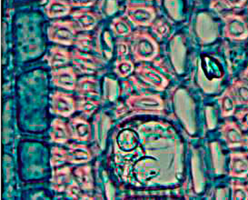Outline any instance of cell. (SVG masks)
<instances>
[{
	"instance_id": "12",
	"label": "cell",
	"mask_w": 248,
	"mask_h": 200,
	"mask_svg": "<svg viewBox=\"0 0 248 200\" xmlns=\"http://www.w3.org/2000/svg\"><path fill=\"white\" fill-rule=\"evenodd\" d=\"M228 175L231 178H248V154L247 152H232L230 154Z\"/></svg>"
},
{
	"instance_id": "13",
	"label": "cell",
	"mask_w": 248,
	"mask_h": 200,
	"mask_svg": "<svg viewBox=\"0 0 248 200\" xmlns=\"http://www.w3.org/2000/svg\"><path fill=\"white\" fill-rule=\"evenodd\" d=\"M72 8L70 0H48L45 13L49 18H59L72 14Z\"/></svg>"
},
{
	"instance_id": "36",
	"label": "cell",
	"mask_w": 248,
	"mask_h": 200,
	"mask_svg": "<svg viewBox=\"0 0 248 200\" xmlns=\"http://www.w3.org/2000/svg\"><path fill=\"white\" fill-rule=\"evenodd\" d=\"M245 148H247V153L248 154V135L246 136V147Z\"/></svg>"
},
{
	"instance_id": "16",
	"label": "cell",
	"mask_w": 248,
	"mask_h": 200,
	"mask_svg": "<svg viewBox=\"0 0 248 200\" xmlns=\"http://www.w3.org/2000/svg\"><path fill=\"white\" fill-rule=\"evenodd\" d=\"M46 59L52 68H58L72 61V52L68 51L65 47L56 46L50 48Z\"/></svg>"
},
{
	"instance_id": "20",
	"label": "cell",
	"mask_w": 248,
	"mask_h": 200,
	"mask_svg": "<svg viewBox=\"0 0 248 200\" xmlns=\"http://www.w3.org/2000/svg\"><path fill=\"white\" fill-rule=\"evenodd\" d=\"M52 140L56 143L64 144L72 138L69 125L61 119H55L52 122Z\"/></svg>"
},
{
	"instance_id": "33",
	"label": "cell",
	"mask_w": 248,
	"mask_h": 200,
	"mask_svg": "<svg viewBox=\"0 0 248 200\" xmlns=\"http://www.w3.org/2000/svg\"><path fill=\"white\" fill-rule=\"evenodd\" d=\"M234 117L238 121L243 129L248 130V108L241 109L234 114Z\"/></svg>"
},
{
	"instance_id": "18",
	"label": "cell",
	"mask_w": 248,
	"mask_h": 200,
	"mask_svg": "<svg viewBox=\"0 0 248 200\" xmlns=\"http://www.w3.org/2000/svg\"><path fill=\"white\" fill-rule=\"evenodd\" d=\"M80 97L94 98L99 96L98 81L92 77H85L77 83L76 89Z\"/></svg>"
},
{
	"instance_id": "35",
	"label": "cell",
	"mask_w": 248,
	"mask_h": 200,
	"mask_svg": "<svg viewBox=\"0 0 248 200\" xmlns=\"http://www.w3.org/2000/svg\"><path fill=\"white\" fill-rule=\"evenodd\" d=\"M239 77L241 79H243V80H245L247 83H248V66L245 68L244 71H242Z\"/></svg>"
},
{
	"instance_id": "10",
	"label": "cell",
	"mask_w": 248,
	"mask_h": 200,
	"mask_svg": "<svg viewBox=\"0 0 248 200\" xmlns=\"http://www.w3.org/2000/svg\"><path fill=\"white\" fill-rule=\"evenodd\" d=\"M72 20L77 24L80 31L88 32L95 30L101 20V16L89 8H80L71 14Z\"/></svg>"
},
{
	"instance_id": "2",
	"label": "cell",
	"mask_w": 248,
	"mask_h": 200,
	"mask_svg": "<svg viewBox=\"0 0 248 200\" xmlns=\"http://www.w3.org/2000/svg\"><path fill=\"white\" fill-rule=\"evenodd\" d=\"M80 30L73 20H56L47 29L48 39L61 46H73Z\"/></svg>"
},
{
	"instance_id": "5",
	"label": "cell",
	"mask_w": 248,
	"mask_h": 200,
	"mask_svg": "<svg viewBox=\"0 0 248 200\" xmlns=\"http://www.w3.org/2000/svg\"><path fill=\"white\" fill-rule=\"evenodd\" d=\"M128 108L139 113H156L164 110V101L160 96L149 94H141L139 96H130L126 100Z\"/></svg>"
},
{
	"instance_id": "25",
	"label": "cell",
	"mask_w": 248,
	"mask_h": 200,
	"mask_svg": "<svg viewBox=\"0 0 248 200\" xmlns=\"http://www.w3.org/2000/svg\"><path fill=\"white\" fill-rule=\"evenodd\" d=\"M248 0H212L210 8L216 11H221L223 9H236L243 8Z\"/></svg>"
},
{
	"instance_id": "4",
	"label": "cell",
	"mask_w": 248,
	"mask_h": 200,
	"mask_svg": "<svg viewBox=\"0 0 248 200\" xmlns=\"http://www.w3.org/2000/svg\"><path fill=\"white\" fill-rule=\"evenodd\" d=\"M223 35L231 41H244L248 38V22L244 15L229 13L222 15Z\"/></svg>"
},
{
	"instance_id": "15",
	"label": "cell",
	"mask_w": 248,
	"mask_h": 200,
	"mask_svg": "<svg viewBox=\"0 0 248 200\" xmlns=\"http://www.w3.org/2000/svg\"><path fill=\"white\" fill-rule=\"evenodd\" d=\"M92 157L91 152L87 146L80 144H71L66 149V160L67 163H87Z\"/></svg>"
},
{
	"instance_id": "37",
	"label": "cell",
	"mask_w": 248,
	"mask_h": 200,
	"mask_svg": "<svg viewBox=\"0 0 248 200\" xmlns=\"http://www.w3.org/2000/svg\"><path fill=\"white\" fill-rule=\"evenodd\" d=\"M247 184H248V177L247 178Z\"/></svg>"
},
{
	"instance_id": "34",
	"label": "cell",
	"mask_w": 248,
	"mask_h": 200,
	"mask_svg": "<svg viewBox=\"0 0 248 200\" xmlns=\"http://www.w3.org/2000/svg\"><path fill=\"white\" fill-rule=\"evenodd\" d=\"M73 8H89L94 7L97 0H70Z\"/></svg>"
},
{
	"instance_id": "1",
	"label": "cell",
	"mask_w": 248,
	"mask_h": 200,
	"mask_svg": "<svg viewBox=\"0 0 248 200\" xmlns=\"http://www.w3.org/2000/svg\"><path fill=\"white\" fill-rule=\"evenodd\" d=\"M129 41L136 61H153L159 54V45L147 31H134L129 37Z\"/></svg>"
},
{
	"instance_id": "38",
	"label": "cell",
	"mask_w": 248,
	"mask_h": 200,
	"mask_svg": "<svg viewBox=\"0 0 248 200\" xmlns=\"http://www.w3.org/2000/svg\"><path fill=\"white\" fill-rule=\"evenodd\" d=\"M143 1H152V0H143Z\"/></svg>"
},
{
	"instance_id": "3",
	"label": "cell",
	"mask_w": 248,
	"mask_h": 200,
	"mask_svg": "<svg viewBox=\"0 0 248 200\" xmlns=\"http://www.w3.org/2000/svg\"><path fill=\"white\" fill-rule=\"evenodd\" d=\"M124 15L136 27H152L156 18V12L150 5L129 1L125 5Z\"/></svg>"
},
{
	"instance_id": "19",
	"label": "cell",
	"mask_w": 248,
	"mask_h": 200,
	"mask_svg": "<svg viewBox=\"0 0 248 200\" xmlns=\"http://www.w3.org/2000/svg\"><path fill=\"white\" fill-rule=\"evenodd\" d=\"M75 46H77V49H78L81 52L89 53L90 51H95L98 56H102L98 38L93 37L88 33L78 35L75 42Z\"/></svg>"
},
{
	"instance_id": "29",
	"label": "cell",
	"mask_w": 248,
	"mask_h": 200,
	"mask_svg": "<svg viewBox=\"0 0 248 200\" xmlns=\"http://www.w3.org/2000/svg\"><path fill=\"white\" fill-rule=\"evenodd\" d=\"M130 51H131V45H130L129 39L126 40L124 37L117 39V56H118L120 59H124L126 56H128Z\"/></svg>"
},
{
	"instance_id": "23",
	"label": "cell",
	"mask_w": 248,
	"mask_h": 200,
	"mask_svg": "<svg viewBox=\"0 0 248 200\" xmlns=\"http://www.w3.org/2000/svg\"><path fill=\"white\" fill-rule=\"evenodd\" d=\"M110 29L114 35L118 37H129L133 33L131 25L123 16L114 18L110 25Z\"/></svg>"
},
{
	"instance_id": "30",
	"label": "cell",
	"mask_w": 248,
	"mask_h": 200,
	"mask_svg": "<svg viewBox=\"0 0 248 200\" xmlns=\"http://www.w3.org/2000/svg\"><path fill=\"white\" fill-rule=\"evenodd\" d=\"M66 162V148H54L52 150V166L58 167Z\"/></svg>"
},
{
	"instance_id": "22",
	"label": "cell",
	"mask_w": 248,
	"mask_h": 200,
	"mask_svg": "<svg viewBox=\"0 0 248 200\" xmlns=\"http://www.w3.org/2000/svg\"><path fill=\"white\" fill-rule=\"evenodd\" d=\"M235 96L238 106L248 107V83L239 78H234L229 86Z\"/></svg>"
},
{
	"instance_id": "17",
	"label": "cell",
	"mask_w": 248,
	"mask_h": 200,
	"mask_svg": "<svg viewBox=\"0 0 248 200\" xmlns=\"http://www.w3.org/2000/svg\"><path fill=\"white\" fill-rule=\"evenodd\" d=\"M71 131L72 138L78 141L90 140L91 138V126L86 119L75 118L68 123Z\"/></svg>"
},
{
	"instance_id": "31",
	"label": "cell",
	"mask_w": 248,
	"mask_h": 200,
	"mask_svg": "<svg viewBox=\"0 0 248 200\" xmlns=\"http://www.w3.org/2000/svg\"><path fill=\"white\" fill-rule=\"evenodd\" d=\"M152 30L156 37L162 38L168 35L170 29L168 23L165 22L164 20H157L152 25Z\"/></svg>"
},
{
	"instance_id": "32",
	"label": "cell",
	"mask_w": 248,
	"mask_h": 200,
	"mask_svg": "<svg viewBox=\"0 0 248 200\" xmlns=\"http://www.w3.org/2000/svg\"><path fill=\"white\" fill-rule=\"evenodd\" d=\"M82 190H83V188L78 184V182H74L73 184H70L68 185V187L66 188L68 196L70 198L76 199V200H80V199H86L87 198V196L84 193H82Z\"/></svg>"
},
{
	"instance_id": "14",
	"label": "cell",
	"mask_w": 248,
	"mask_h": 200,
	"mask_svg": "<svg viewBox=\"0 0 248 200\" xmlns=\"http://www.w3.org/2000/svg\"><path fill=\"white\" fill-rule=\"evenodd\" d=\"M217 102H218L220 114L222 118L227 119L234 116L238 103L230 87L226 89V90L222 93V95L217 97Z\"/></svg>"
},
{
	"instance_id": "6",
	"label": "cell",
	"mask_w": 248,
	"mask_h": 200,
	"mask_svg": "<svg viewBox=\"0 0 248 200\" xmlns=\"http://www.w3.org/2000/svg\"><path fill=\"white\" fill-rule=\"evenodd\" d=\"M72 63L83 74L88 75L95 74L105 66V60L100 56L81 52L77 48L72 52Z\"/></svg>"
},
{
	"instance_id": "28",
	"label": "cell",
	"mask_w": 248,
	"mask_h": 200,
	"mask_svg": "<svg viewBox=\"0 0 248 200\" xmlns=\"http://www.w3.org/2000/svg\"><path fill=\"white\" fill-rule=\"evenodd\" d=\"M99 102L94 98L80 97L79 102H78V110L82 111L86 115H91L97 108Z\"/></svg>"
},
{
	"instance_id": "24",
	"label": "cell",
	"mask_w": 248,
	"mask_h": 200,
	"mask_svg": "<svg viewBox=\"0 0 248 200\" xmlns=\"http://www.w3.org/2000/svg\"><path fill=\"white\" fill-rule=\"evenodd\" d=\"M74 175L77 178L78 184L80 185L83 190H91L93 188V178L89 167L84 166L77 169L74 171Z\"/></svg>"
},
{
	"instance_id": "21",
	"label": "cell",
	"mask_w": 248,
	"mask_h": 200,
	"mask_svg": "<svg viewBox=\"0 0 248 200\" xmlns=\"http://www.w3.org/2000/svg\"><path fill=\"white\" fill-rule=\"evenodd\" d=\"M72 179V171L70 168H64L54 171L52 177V187L58 192L66 190Z\"/></svg>"
},
{
	"instance_id": "11",
	"label": "cell",
	"mask_w": 248,
	"mask_h": 200,
	"mask_svg": "<svg viewBox=\"0 0 248 200\" xmlns=\"http://www.w3.org/2000/svg\"><path fill=\"white\" fill-rule=\"evenodd\" d=\"M52 81L60 89L75 90L77 87V73L73 67H58L52 70Z\"/></svg>"
},
{
	"instance_id": "9",
	"label": "cell",
	"mask_w": 248,
	"mask_h": 200,
	"mask_svg": "<svg viewBox=\"0 0 248 200\" xmlns=\"http://www.w3.org/2000/svg\"><path fill=\"white\" fill-rule=\"evenodd\" d=\"M136 74L142 81L159 91L166 89L169 83L168 78L158 70L146 64L137 67Z\"/></svg>"
},
{
	"instance_id": "8",
	"label": "cell",
	"mask_w": 248,
	"mask_h": 200,
	"mask_svg": "<svg viewBox=\"0 0 248 200\" xmlns=\"http://www.w3.org/2000/svg\"><path fill=\"white\" fill-rule=\"evenodd\" d=\"M52 111L61 117H70L78 110V102L75 97L65 92L57 91L52 95Z\"/></svg>"
},
{
	"instance_id": "7",
	"label": "cell",
	"mask_w": 248,
	"mask_h": 200,
	"mask_svg": "<svg viewBox=\"0 0 248 200\" xmlns=\"http://www.w3.org/2000/svg\"><path fill=\"white\" fill-rule=\"evenodd\" d=\"M221 138L226 142L230 149L245 148L246 136L243 134L239 126L233 120H226L220 127Z\"/></svg>"
},
{
	"instance_id": "26",
	"label": "cell",
	"mask_w": 248,
	"mask_h": 200,
	"mask_svg": "<svg viewBox=\"0 0 248 200\" xmlns=\"http://www.w3.org/2000/svg\"><path fill=\"white\" fill-rule=\"evenodd\" d=\"M231 199L233 200H248V185L244 184L238 179H232L230 181Z\"/></svg>"
},
{
	"instance_id": "27",
	"label": "cell",
	"mask_w": 248,
	"mask_h": 200,
	"mask_svg": "<svg viewBox=\"0 0 248 200\" xmlns=\"http://www.w3.org/2000/svg\"><path fill=\"white\" fill-rule=\"evenodd\" d=\"M135 66L131 60L120 59L115 65V72L120 77H127L134 72Z\"/></svg>"
}]
</instances>
